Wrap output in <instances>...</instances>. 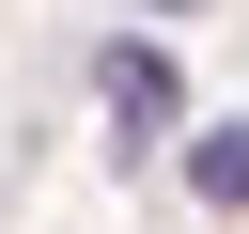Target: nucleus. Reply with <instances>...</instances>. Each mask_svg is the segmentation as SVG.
<instances>
[{
	"instance_id": "nucleus-1",
	"label": "nucleus",
	"mask_w": 249,
	"mask_h": 234,
	"mask_svg": "<svg viewBox=\"0 0 249 234\" xmlns=\"http://www.w3.org/2000/svg\"><path fill=\"white\" fill-rule=\"evenodd\" d=\"M93 94H109V125H124V140H171V125H187L171 47H109V62H93Z\"/></svg>"
},
{
	"instance_id": "nucleus-2",
	"label": "nucleus",
	"mask_w": 249,
	"mask_h": 234,
	"mask_svg": "<svg viewBox=\"0 0 249 234\" xmlns=\"http://www.w3.org/2000/svg\"><path fill=\"white\" fill-rule=\"evenodd\" d=\"M187 187H202V203H249V125H202V140H187Z\"/></svg>"
}]
</instances>
